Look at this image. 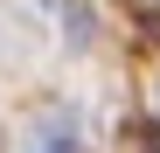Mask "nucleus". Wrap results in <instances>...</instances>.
<instances>
[{"label": "nucleus", "instance_id": "f257e3e1", "mask_svg": "<svg viewBox=\"0 0 160 153\" xmlns=\"http://www.w3.org/2000/svg\"><path fill=\"white\" fill-rule=\"evenodd\" d=\"M146 153H160V125H153V132H146Z\"/></svg>", "mask_w": 160, "mask_h": 153}, {"label": "nucleus", "instance_id": "f03ea898", "mask_svg": "<svg viewBox=\"0 0 160 153\" xmlns=\"http://www.w3.org/2000/svg\"><path fill=\"white\" fill-rule=\"evenodd\" d=\"M146 28H153V35H160V7H153V14H146Z\"/></svg>", "mask_w": 160, "mask_h": 153}]
</instances>
